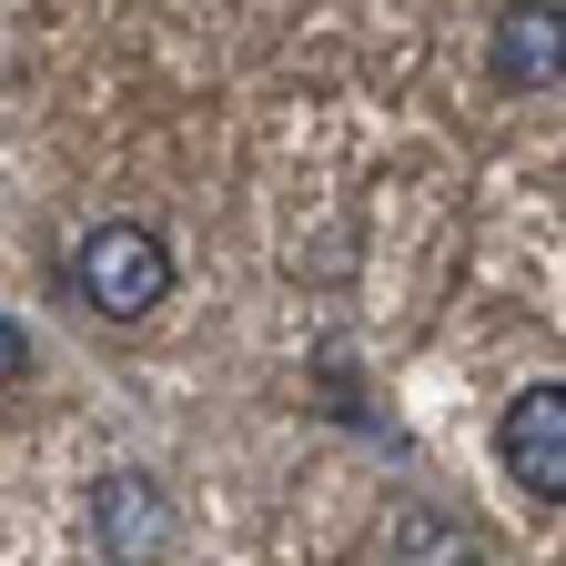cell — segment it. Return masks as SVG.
I'll use <instances>...</instances> for the list:
<instances>
[{
    "label": "cell",
    "instance_id": "1",
    "mask_svg": "<svg viewBox=\"0 0 566 566\" xmlns=\"http://www.w3.org/2000/svg\"><path fill=\"white\" fill-rule=\"evenodd\" d=\"M71 294L112 324H142L163 294H172V243L153 223H92L82 253H71Z\"/></svg>",
    "mask_w": 566,
    "mask_h": 566
},
{
    "label": "cell",
    "instance_id": "2",
    "mask_svg": "<svg viewBox=\"0 0 566 566\" xmlns=\"http://www.w3.org/2000/svg\"><path fill=\"white\" fill-rule=\"evenodd\" d=\"M506 475L536 495V506H566V385H526L506 405Z\"/></svg>",
    "mask_w": 566,
    "mask_h": 566
},
{
    "label": "cell",
    "instance_id": "3",
    "mask_svg": "<svg viewBox=\"0 0 566 566\" xmlns=\"http://www.w3.org/2000/svg\"><path fill=\"white\" fill-rule=\"evenodd\" d=\"M92 516H102V556L112 566H153L163 546H172V495H163V475H102V495H92Z\"/></svg>",
    "mask_w": 566,
    "mask_h": 566
},
{
    "label": "cell",
    "instance_id": "4",
    "mask_svg": "<svg viewBox=\"0 0 566 566\" xmlns=\"http://www.w3.org/2000/svg\"><path fill=\"white\" fill-rule=\"evenodd\" d=\"M556 71H566V21L556 11H506V21H495V82L546 92Z\"/></svg>",
    "mask_w": 566,
    "mask_h": 566
},
{
    "label": "cell",
    "instance_id": "5",
    "mask_svg": "<svg viewBox=\"0 0 566 566\" xmlns=\"http://www.w3.org/2000/svg\"><path fill=\"white\" fill-rule=\"evenodd\" d=\"M385 566H475V536H465L455 516H436V506H415V516L395 526Z\"/></svg>",
    "mask_w": 566,
    "mask_h": 566
},
{
    "label": "cell",
    "instance_id": "6",
    "mask_svg": "<svg viewBox=\"0 0 566 566\" xmlns=\"http://www.w3.org/2000/svg\"><path fill=\"white\" fill-rule=\"evenodd\" d=\"M21 375H31V334L0 314V385H21Z\"/></svg>",
    "mask_w": 566,
    "mask_h": 566
}]
</instances>
